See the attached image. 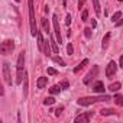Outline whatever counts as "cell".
I'll list each match as a JSON object with an SVG mask.
<instances>
[{"label": "cell", "instance_id": "1f68e13d", "mask_svg": "<svg viewBox=\"0 0 123 123\" xmlns=\"http://www.w3.org/2000/svg\"><path fill=\"white\" fill-rule=\"evenodd\" d=\"M71 22H73V18H71V15L70 13H67V16H65V25H71Z\"/></svg>", "mask_w": 123, "mask_h": 123}, {"label": "cell", "instance_id": "8992f818", "mask_svg": "<svg viewBox=\"0 0 123 123\" xmlns=\"http://www.w3.org/2000/svg\"><path fill=\"white\" fill-rule=\"evenodd\" d=\"M116 73H117V64H116V61H110V62L107 64V67H106V77L111 80L116 75Z\"/></svg>", "mask_w": 123, "mask_h": 123}, {"label": "cell", "instance_id": "d590c367", "mask_svg": "<svg viewBox=\"0 0 123 123\" xmlns=\"http://www.w3.org/2000/svg\"><path fill=\"white\" fill-rule=\"evenodd\" d=\"M91 26H93V28H96V26H97V22H96V20H94V19H93V20H91Z\"/></svg>", "mask_w": 123, "mask_h": 123}, {"label": "cell", "instance_id": "52a82bcc", "mask_svg": "<svg viewBox=\"0 0 123 123\" xmlns=\"http://www.w3.org/2000/svg\"><path fill=\"white\" fill-rule=\"evenodd\" d=\"M2 71H3V80H5V83L9 84V86H12V74H10V67H9L7 62H3Z\"/></svg>", "mask_w": 123, "mask_h": 123}, {"label": "cell", "instance_id": "484cf974", "mask_svg": "<svg viewBox=\"0 0 123 123\" xmlns=\"http://www.w3.org/2000/svg\"><path fill=\"white\" fill-rule=\"evenodd\" d=\"M49 41H51V46H52V51H54L55 54H58V45H56L55 39H54V38H51Z\"/></svg>", "mask_w": 123, "mask_h": 123}, {"label": "cell", "instance_id": "7a4b0ae2", "mask_svg": "<svg viewBox=\"0 0 123 123\" xmlns=\"http://www.w3.org/2000/svg\"><path fill=\"white\" fill-rule=\"evenodd\" d=\"M25 78V52L22 51L18 56V61H16V84H22Z\"/></svg>", "mask_w": 123, "mask_h": 123}, {"label": "cell", "instance_id": "5bb4252c", "mask_svg": "<svg viewBox=\"0 0 123 123\" xmlns=\"http://www.w3.org/2000/svg\"><path fill=\"white\" fill-rule=\"evenodd\" d=\"M46 83H48V78L46 77H39L38 81H36V87L38 88H45L46 87Z\"/></svg>", "mask_w": 123, "mask_h": 123}, {"label": "cell", "instance_id": "7402d4cb", "mask_svg": "<svg viewBox=\"0 0 123 123\" xmlns=\"http://www.w3.org/2000/svg\"><path fill=\"white\" fill-rule=\"evenodd\" d=\"M114 103L117 106H123V94H114Z\"/></svg>", "mask_w": 123, "mask_h": 123}, {"label": "cell", "instance_id": "d6a6232c", "mask_svg": "<svg viewBox=\"0 0 123 123\" xmlns=\"http://www.w3.org/2000/svg\"><path fill=\"white\" fill-rule=\"evenodd\" d=\"M46 73H48L49 75H56V74H58V71H56L55 68H51V67H49V68L46 70Z\"/></svg>", "mask_w": 123, "mask_h": 123}, {"label": "cell", "instance_id": "8fae6325", "mask_svg": "<svg viewBox=\"0 0 123 123\" xmlns=\"http://www.w3.org/2000/svg\"><path fill=\"white\" fill-rule=\"evenodd\" d=\"M88 62H90V61H88V58H84V59L81 61V62H80V64H78V65L74 68V74H78V73H80V71H81V70H83V68H84L87 64H88Z\"/></svg>", "mask_w": 123, "mask_h": 123}, {"label": "cell", "instance_id": "f35d334b", "mask_svg": "<svg viewBox=\"0 0 123 123\" xmlns=\"http://www.w3.org/2000/svg\"><path fill=\"white\" fill-rule=\"evenodd\" d=\"M119 2H123V0H119Z\"/></svg>", "mask_w": 123, "mask_h": 123}, {"label": "cell", "instance_id": "6da1fadb", "mask_svg": "<svg viewBox=\"0 0 123 123\" xmlns=\"http://www.w3.org/2000/svg\"><path fill=\"white\" fill-rule=\"evenodd\" d=\"M111 100L110 96L107 94H101V96H88V97H80L77 100L78 106H91L94 103H101V101H109Z\"/></svg>", "mask_w": 123, "mask_h": 123}, {"label": "cell", "instance_id": "ac0fdd59", "mask_svg": "<svg viewBox=\"0 0 123 123\" xmlns=\"http://www.w3.org/2000/svg\"><path fill=\"white\" fill-rule=\"evenodd\" d=\"M100 114L101 116H114L116 114V110H113V109H101L100 110Z\"/></svg>", "mask_w": 123, "mask_h": 123}, {"label": "cell", "instance_id": "cb8c5ba5", "mask_svg": "<svg viewBox=\"0 0 123 123\" xmlns=\"http://www.w3.org/2000/svg\"><path fill=\"white\" fill-rule=\"evenodd\" d=\"M54 103H55V98H54L52 96H51V97H46V98L43 100V104H45V106H52Z\"/></svg>", "mask_w": 123, "mask_h": 123}, {"label": "cell", "instance_id": "277c9868", "mask_svg": "<svg viewBox=\"0 0 123 123\" xmlns=\"http://www.w3.org/2000/svg\"><path fill=\"white\" fill-rule=\"evenodd\" d=\"M13 49H15V42L12 39H6V41L2 42V45H0V52H2V55L12 54Z\"/></svg>", "mask_w": 123, "mask_h": 123}, {"label": "cell", "instance_id": "30bf717a", "mask_svg": "<svg viewBox=\"0 0 123 123\" xmlns=\"http://www.w3.org/2000/svg\"><path fill=\"white\" fill-rule=\"evenodd\" d=\"M91 88H93L94 93H98V94H103V93H104V84H103V81H96V83H93V84H91Z\"/></svg>", "mask_w": 123, "mask_h": 123}, {"label": "cell", "instance_id": "e575fe53", "mask_svg": "<svg viewBox=\"0 0 123 123\" xmlns=\"http://www.w3.org/2000/svg\"><path fill=\"white\" fill-rule=\"evenodd\" d=\"M119 65H120V68H123V55H120V59H119Z\"/></svg>", "mask_w": 123, "mask_h": 123}, {"label": "cell", "instance_id": "d6986e66", "mask_svg": "<svg viewBox=\"0 0 123 123\" xmlns=\"http://www.w3.org/2000/svg\"><path fill=\"white\" fill-rule=\"evenodd\" d=\"M52 61H54V62H56L58 65H61V67H67V64H65V61H64L62 58H61L59 55H56V56H54V58H52Z\"/></svg>", "mask_w": 123, "mask_h": 123}, {"label": "cell", "instance_id": "9a60e30c", "mask_svg": "<svg viewBox=\"0 0 123 123\" xmlns=\"http://www.w3.org/2000/svg\"><path fill=\"white\" fill-rule=\"evenodd\" d=\"M61 90H62V87H61L59 84H55V86H52V87L49 88V93H51L52 96H55V94H59Z\"/></svg>", "mask_w": 123, "mask_h": 123}, {"label": "cell", "instance_id": "74e56055", "mask_svg": "<svg viewBox=\"0 0 123 123\" xmlns=\"http://www.w3.org/2000/svg\"><path fill=\"white\" fill-rule=\"evenodd\" d=\"M15 2H18V3H19V2H20V0H15Z\"/></svg>", "mask_w": 123, "mask_h": 123}, {"label": "cell", "instance_id": "836d02e7", "mask_svg": "<svg viewBox=\"0 0 123 123\" xmlns=\"http://www.w3.org/2000/svg\"><path fill=\"white\" fill-rule=\"evenodd\" d=\"M84 3H86V0H78V9H80V10L84 7Z\"/></svg>", "mask_w": 123, "mask_h": 123}, {"label": "cell", "instance_id": "603a6c76", "mask_svg": "<svg viewBox=\"0 0 123 123\" xmlns=\"http://www.w3.org/2000/svg\"><path fill=\"white\" fill-rule=\"evenodd\" d=\"M42 28H43V31H45L46 33H49V22H48L46 18L42 19Z\"/></svg>", "mask_w": 123, "mask_h": 123}, {"label": "cell", "instance_id": "e0dca14e", "mask_svg": "<svg viewBox=\"0 0 123 123\" xmlns=\"http://www.w3.org/2000/svg\"><path fill=\"white\" fill-rule=\"evenodd\" d=\"M120 87H122V84H120L119 81H116V83H111V84L109 86V88H107V90H110V91L116 93V91H119V90H120Z\"/></svg>", "mask_w": 123, "mask_h": 123}, {"label": "cell", "instance_id": "4316f807", "mask_svg": "<svg viewBox=\"0 0 123 123\" xmlns=\"http://www.w3.org/2000/svg\"><path fill=\"white\" fill-rule=\"evenodd\" d=\"M87 19H88V10H87V9H84V10H83V13H81V20H83V22H86Z\"/></svg>", "mask_w": 123, "mask_h": 123}, {"label": "cell", "instance_id": "44dd1931", "mask_svg": "<svg viewBox=\"0 0 123 123\" xmlns=\"http://www.w3.org/2000/svg\"><path fill=\"white\" fill-rule=\"evenodd\" d=\"M23 97H28V74L25 73V78H23Z\"/></svg>", "mask_w": 123, "mask_h": 123}, {"label": "cell", "instance_id": "4fadbf2b", "mask_svg": "<svg viewBox=\"0 0 123 123\" xmlns=\"http://www.w3.org/2000/svg\"><path fill=\"white\" fill-rule=\"evenodd\" d=\"M51 41H45L43 42V49H42V52H43V55L45 56H51Z\"/></svg>", "mask_w": 123, "mask_h": 123}, {"label": "cell", "instance_id": "ba28073f", "mask_svg": "<svg viewBox=\"0 0 123 123\" xmlns=\"http://www.w3.org/2000/svg\"><path fill=\"white\" fill-rule=\"evenodd\" d=\"M97 74H98V67L97 65H94L88 73H87V75L84 77V80H83V83L86 84V86H88L90 83H91V80L94 78V77H97Z\"/></svg>", "mask_w": 123, "mask_h": 123}, {"label": "cell", "instance_id": "d4e9b609", "mask_svg": "<svg viewBox=\"0 0 123 123\" xmlns=\"http://www.w3.org/2000/svg\"><path fill=\"white\" fill-rule=\"evenodd\" d=\"M120 18H122V12H116V13L111 16V22H113V23H116Z\"/></svg>", "mask_w": 123, "mask_h": 123}, {"label": "cell", "instance_id": "7c38bea8", "mask_svg": "<svg viewBox=\"0 0 123 123\" xmlns=\"http://www.w3.org/2000/svg\"><path fill=\"white\" fill-rule=\"evenodd\" d=\"M110 38H111V33H110V32H107V33L104 35V38H103V41H101V49H103V51H106V49H107V46H109V41H110Z\"/></svg>", "mask_w": 123, "mask_h": 123}, {"label": "cell", "instance_id": "f546056e", "mask_svg": "<svg viewBox=\"0 0 123 123\" xmlns=\"http://www.w3.org/2000/svg\"><path fill=\"white\" fill-rule=\"evenodd\" d=\"M62 110H64V106H59L58 109H55V110H54V111H55V116H56V117H59V116H61V113H62Z\"/></svg>", "mask_w": 123, "mask_h": 123}, {"label": "cell", "instance_id": "8d00e7d4", "mask_svg": "<svg viewBox=\"0 0 123 123\" xmlns=\"http://www.w3.org/2000/svg\"><path fill=\"white\" fill-rule=\"evenodd\" d=\"M62 6H64V7L67 6V0H62Z\"/></svg>", "mask_w": 123, "mask_h": 123}, {"label": "cell", "instance_id": "ffe728a7", "mask_svg": "<svg viewBox=\"0 0 123 123\" xmlns=\"http://www.w3.org/2000/svg\"><path fill=\"white\" fill-rule=\"evenodd\" d=\"M93 7H94L96 15L98 16V15L101 13V9H100V0H93Z\"/></svg>", "mask_w": 123, "mask_h": 123}, {"label": "cell", "instance_id": "5b68a950", "mask_svg": "<svg viewBox=\"0 0 123 123\" xmlns=\"http://www.w3.org/2000/svg\"><path fill=\"white\" fill-rule=\"evenodd\" d=\"M52 23H54V32H55V38H56L58 43H62V36H61V31H59L58 15H52Z\"/></svg>", "mask_w": 123, "mask_h": 123}, {"label": "cell", "instance_id": "3957f363", "mask_svg": "<svg viewBox=\"0 0 123 123\" xmlns=\"http://www.w3.org/2000/svg\"><path fill=\"white\" fill-rule=\"evenodd\" d=\"M28 7H29V26H31V35L35 38L38 35V28H36V19H35V6L33 0H28Z\"/></svg>", "mask_w": 123, "mask_h": 123}, {"label": "cell", "instance_id": "9c48e42d", "mask_svg": "<svg viewBox=\"0 0 123 123\" xmlns=\"http://www.w3.org/2000/svg\"><path fill=\"white\" fill-rule=\"evenodd\" d=\"M93 114H94V111L81 113V114H78V116L74 119V122H75V123H88V122H90V119L93 117Z\"/></svg>", "mask_w": 123, "mask_h": 123}, {"label": "cell", "instance_id": "4dcf8cb0", "mask_svg": "<svg viewBox=\"0 0 123 123\" xmlns=\"http://www.w3.org/2000/svg\"><path fill=\"white\" fill-rule=\"evenodd\" d=\"M59 86L62 87V90H67V88L70 87V83H68L67 80H64V81H61V83H59Z\"/></svg>", "mask_w": 123, "mask_h": 123}, {"label": "cell", "instance_id": "f1b7e54d", "mask_svg": "<svg viewBox=\"0 0 123 123\" xmlns=\"http://www.w3.org/2000/svg\"><path fill=\"white\" fill-rule=\"evenodd\" d=\"M67 54H68V55H73V54H74V46H73V43H68V45H67Z\"/></svg>", "mask_w": 123, "mask_h": 123}, {"label": "cell", "instance_id": "2e32d148", "mask_svg": "<svg viewBox=\"0 0 123 123\" xmlns=\"http://www.w3.org/2000/svg\"><path fill=\"white\" fill-rule=\"evenodd\" d=\"M36 39H38V42H36V43H38V48H39V51H42V49H43V42H45V41H43V36H42L41 32H38Z\"/></svg>", "mask_w": 123, "mask_h": 123}, {"label": "cell", "instance_id": "83f0119b", "mask_svg": "<svg viewBox=\"0 0 123 123\" xmlns=\"http://www.w3.org/2000/svg\"><path fill=\"white\" fill-rule=\"evenodd\" d=\"M83 31H84L86 38H87V39H90V38H91V29H90V28H84Z\"/></svg>", "mask_w": 123, "mask_h": 123}]
</instances>
